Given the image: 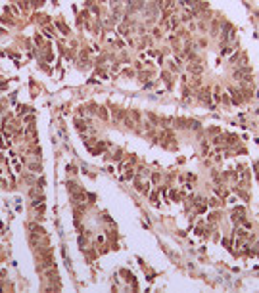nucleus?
Masks as SVG:
<instances>
[{
    "label": "nucleus",
    "instance_id": "nucleus-9",
    "mask_svg": "<svg viewBox=\"0 0 259 293\" xmlns=\"http://www.w3.org/2000/svg\"><path fill=\"white\" fill-rule=\"evenodd\" d=\"M223 245H225L227 249H230V240H228V238H225V240H223Z\"/></svg>",
    "mask_w": 259,
    "mask_h": 293
},
{
    "label": "nucleus",
    "instance_id": "nucleus-1",
    "mask_svg": "<svg viewBox=\"0 0 259 293\" xmlns=\"http://www.w3.org/2000/svg\"><path fill=\"white\" fill-rule=\"evenodd\" d=\"M221 33H223V42H232V40L236 38V35H234V27L230 25V23H223Z\"/></svg>",
    "mask_w": 259,
    "mask_h": 293
},
{
    "label": "nucleus",
    "instance_id": "nucleus-4",
    "mask_svg": "<svg viewBox=\"0 0 259 293\" xmlns=\"http://www.w3.org/2000/svg\"><path fill=\"white\" fill-rule=\"evenodd\" d=\"M169 196H171V199H173V201H177V199L181 197V194H178L177 190H171V194H169Z\"/></svg>",
    "mask_w": 259,
    "mask_h": 293
},
{
    "label": "nucleus",
    "instance_id": "nucleus-8",
    "mask_svg": "<svg viewBox=\"0 0 259 293\" xmlns=\"http://www.w3.org/2000/svg\"><path fill=\"white\" fill-rule=\"evenodd\" d=\"M209 205H211V207H217V205H219V199H217V197H211V199H209Z\"/></svg>",
    "mask_w": 259,
    "mask_h": 293
},
{
    "label": "nucleus",
    "instance_id": "nucleus-7",
    "mask_svg": "<svg viewBox=\"0 0 259 293\" xmlns=\"http://www.w3.org/2000/svg\"><path fill=\"white\" fill-rule=\"evenodd\" d=\"M217 218H219V215H217V213H211V215L207 217V220H211V222H215Z\"/></svg>",
    "mask_w": 259,
    "mask_h": 293
},
{
    "label": "nucleus",
    "instance_id": "nucleus-11",
    "mask_svg": "<svg viewBox=\"0 0 259 293\" xmlns=\"http://www.w3.org/2000/svg\"><path fill=\"white\" fill-rule=\"evenodd\" d=\"M102 2H106V0H102Z\"/></svg>",
    "mask_w": 259,
    "mask_h": 293
},
{
    "label": "nucleus",
    "instance_id": "nucleus-3",
    "mask_svg": "<svg viewBox=\"0 0 259 293\" xmlns=\"http://www.w3.org/2000/svg\"><path fill=\"white\" fill-rule=\"evenodd\" d=\"M188 71L192 75H201V71H204V67L200 65V63H190L188 65Z\"/></svg>",
    "mask_w": 259,
    "mask_h": 293
},
{
    "label": "nucleus",
    "instance_id": "nucleus-2",
    "mask_svg": "<svg viewBox=\"0 0 259 293\" xmlns=\"http://www.w3.org/2000/svg\"><path fill=\"white\" fill-rule=\"evenodd\" d=\"M230 92V104H234V105H238V104H242L244 102V92L240 90V88H230L228 90Z\"/></svg>",
    "mask_w": 259,
    "mask_h": 293
},
{
    "label": "nucleus",
    "instance_id": "nucleus-10",
    "mask_svg": "<svg viewBox=\"0 0 259 293\" xmlns=\"http://www.w3.org/2000/svg\"><path fill=\"white\" fill-rule=\"evenodd\" d=\"M0 35H2V29H0Z\"/></svg>",
    "mask_w": 259,
    "mask_h": 293
},
{
    "label": "nucleus",
    "instance_id": "nucleus-6",
    "mask_svg": "<svg viewBox=\"0 0 259 293\" xmlns=\"http://www.w3.org/2000/svg\"><path fill=\"white\" fill-rule=\"evenodd\" d=\"M58 29H60V31H62L63 35H67V33H69V29H67V27L63 25V23H58Z\"/></svg>",
    "mask_w": 259,
    "mask_h": 293
},
{
    "label": "nucleus",
    "instance_id": "nucleus-5",
    "mask_svg": "<svg viewBox=\"0 0 259 293\" xmlns=\"http://www.w3.org/2000/svg\"><path fill=\"white\" fill-rule=\"evenodd\" d=\"M98 115L102 117V119H107V111H106L104 108H98Z\"/></svg>",
    "mask_w": 259,
    "mask_h": 293
}]
</instances>
